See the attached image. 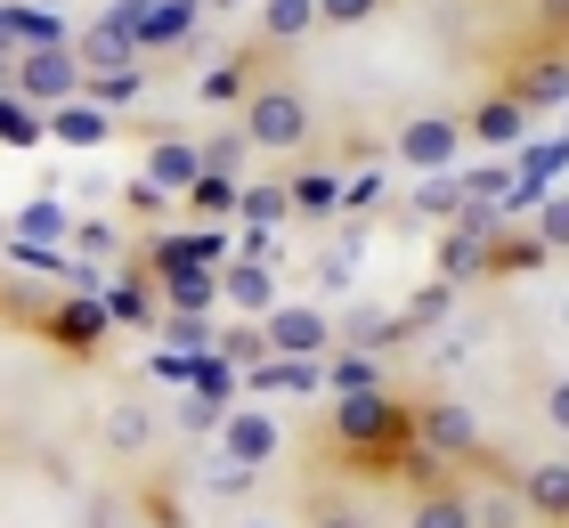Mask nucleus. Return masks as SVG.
<instances>
[{"label":"nucleus","instance_id":"09e8293b","mask_svg":"<svg viewBox=\"0 0 569 528\" xmlns=\"http://www.w3.org/2000/svg\"><path fill=\"white\" fill-rule=\"evenodd\" d=\"M309 528H367V520H358V512H342V505H326V512L309 520Z\"/></svg>","mask_w":569,"mask_h":528},{"label":"nucleus","instance_id":"9d476101","mask_svg":"<svg viewBox=\"0 0 569 528\" xmlns=\"http://www.w3.org/2000/svg\"><path fill=\"white\" fill-rule=\"evenodd\" d=\"M212 439H220V456H228V464H252V471L284 456V422H277V415H261V407H228Z\"/></svg>","mask_w":569,"mask_h":528},{"label":"nucleus","instance_id":"7c9ffc66","mask_svg":"<svg viewBox=\"0 0 569 528\" xmlns=\"http://www.w3.org/2000/svg\"><path fill=\"white\" fill-rule=\"evenodd\" d=\"M122 245H131V236H122L114 220H73V228H66V252H73V260H114Z\"/></svg>","mask_w":569,"mask_h":528},{"label":"nucleus","instance_id":"f257e3e1","mask_svg":"<svg viewBox=\"0 0 569 528\" xmlns=\"http://www.w3.org/2000/svg\"><path fill=\"white\" fill-rule=\"evenodd\" d=\"M326 422H333V447L358 464V471H399V439H407V415H399V399L391 390H333V407H326Z\"/></svg>","mask_w":569,"mask_h":528},{"label":"nucleus","instance_id":"1a4fd4ad","mask_svg":"<svg viewBox=\"0 0 569 528\" xmlns=\"http://www.w3.org/2000/svg\"><path fill=\"white\" fill-rule=\"evenodd\" d=\"M203 9H212V0H147L139 24H131L139 58H171V49H188L203 33Z\"/></svg>","mask_w":569,"mask_h":528},{"label":"nucleus","instance_id":"0eeeda50","mask_svg":"<svg viewBox=\"0 0 569 528\" xmlns=\"http://www.w3.org/2000/svg\"><path fill=\"white\" fill-rule=\"evenodd\" d=\"M407 431H416V447L431 464H456V456H480V422L463 399H431L423 415H407Z\"/></svg>","mask_w":569,"mask_h":528},{"label":"nucleus","instance_id":"e433bc0d","mask_svg":"<svg viewBox=\"0 0 569 528\" xmlns=\"http://www.w3.org/2000/svg\"><path fill=\"white\" fill-rule=\"evenodd\" d=\"M463 179V196H472V203H505L512 196V163H505V155H497V163H480V171H456Z\"/></svg>","mask_w":569,"mask_h":528},{"label":"nucleus","instance_id":"603ef678","mask_svg":"<svg viewBox=\"0 0 569 528\" xmlns=\"http://www.w3.org/2000/svg\"><path fill=\"white\" fill-rule=\"evenodd\" d=\"M24 9H58V0H24Z\"/></svg>","mask_w":569,"mask_h":528},{"label":"nucleus","instance_id":"5701e85b","mask_svg":"<svg viewBox=\"0 0 569 528\" xmlns=\"http://www.w3.org/2000/svg\"><path fill=\"white\" fill-rule=\"evenodd\" d=\"M66 228H73V211H66V203H49V196H33V203H24L17 220H9L17 245H58V252H66Z\"/></svg>","mask_w":569,"mask_h":528},{"label":"nucleus","instance_id":"bb28decb","mask_svg":"<svg viewBox=\"0 0 569 528\" xmlns=\"http://www.w3.org/2000/svg\"><path fill=\"white\" fill-rule=\"evenodd\" d=\"M333 390H382L375 350H326V399H333Z\"/></svg>","mask_w":569,"mask_h":528},{"label":"nucleus","instance_id":"49530a36","mask_svg":"<svg viewBox=\"0 0 569 528\" xmlns=\"http://www.w3.org/2000/svg\"><path fill=\"white\" fill-rule=\"evenodd\" d=\"M537 33H546V41L569 33V0H537Z\"/></svg>","mask_w":569,"mask_h":528},{"label":"nucleus","instance_id":"6e6552de","mask_svg":"<svg viewBox=\"0 0 569 528\" xmlns=\"http://www.w3.org/2000/svg\"><path fill=\"white\" fill-rule=\"evenodd\" d=\"M391 155L407 171H456V155H463V122L456 114H407L399 122V139H391Z\"/></svg>","mask_w":569,"mask_h":528},{"label":"nucleus","instance_id":"423d86ee","mask_svg":"<svg viewBox=\"0 0 569 528\" xmlns=\"http://www.w3.org/2000/svg\"><path fill=\"white\" fill-rule=\"evenodd\" d=\"M261 341H269V358H326L333 350V317L318 301H277L261 317Z\"/></svg>","mask_w":569,"mask_h":528},{"label":"nucleus","instance_id":"864d4df0","mask_svg":"<svg viewBox=\"0 0 569 528\" xmlns=\"http://www.w3.org/2000/svg\"><path fill=\"white\" fill-rule=\"evenodd\" d=\"M561 49H569V33H561Z\"/></svg>","mask_w":569,"mask_h":528},{"label":"nucleus","instance_id":"a18cd8bd","mask_svg":"<svg viewBox=\"0 0 569 528\" xmlns=\"http://www.w3.org/2000/svg\"><path fill=\"white\" fill-rule=\"evenodd\" d=\"M122 203H131L139 220H163V211H171V196L154 188V179H131V188H122Z\"/></svg>","mask_w":569,"mask_h":528},{"label":"nucleus","instance_id":"4c0bfd02","mask_svg":"<svg viewBox=\"0 0 569 528\" xmlns=\"http://www.w3.org/2000/svg\"><path fill=\"white\" fill-rule=\"evenodd\" d=\"M203 147V171H228V179H244V130H220V139H196Z\"/></svg>","mask_w":569,"mask_h":528},{"label":"nucleus","instance_id":"ea45409f","mask_svg":"<svg viewBox=\"0 0 569 528\" xmlns=\"http://www.w3.org/2000/svg\"><path fill=\"white\" fill-rule=\"evenodd\" d=\"M448 301H456V285H423L416 301H407L399 317H407V333H423V326H439V317H448Z\"/></svg>","mask_w":569,"mask_h":528},{"label":"nucleus","instance_id":"37998d69","mask_svg":"<svg viewBox=\"0 0 569 528\" xmlns=\"http://www.w3.org/2000/svg\"><path fill=\"white\" fill-rule=\"evenodd\" d=\"M154 326L171 333L163 350H212V326H203V317H154Z\"/></svg>","mask_w":569,"mask_h":528},{"label":"nucleus","instance_id":"c756f323","mask_svg":"<svg viewBox=\"0 0 569 528\" xmlns=\"http://www.w3.org/2000/svg\"><path fill=\"white\" fill-rule=\"evenodd\" d=\"M147 439H154V415H147L139 399H122V407L107 415V447H114V456H147Z\"/></svg>","mask_w":569,"mask_h":528},{"label":"nucleus","instance_id":"c9c22d12","mask_svg":"<svg viewBox=\"0 0 569 528\" xmlns=\"http://www.w3.org/2000/svg\"><path fill=\"white\" fill-rule=\"evenodd\" d=\"M537 245L569 252V188H546V203H537Z\"/></svg>","mask_w":569,"mask_h":528},{"label":"nucleus","instance_id":"79ce46f5","mask_svg":"<svg viewBox=\"0 0 569 528\" xmlns=\"http://www.w3.org/2000/svg\"><path fill=\"white\" fill-rule=\"evenodd\" d=\"M382 203V171L367 163V171H358V179H342V211H350V220H367V211Z\"/></svg>","mask_w":569,"mask_h":528},{"label":"nucleus","instance_id":"412c9836","mask_svg":"<svg viewBox=\"0 0 569 528\" xmlns=\"http://www.w3.org/2000/svg\"><path fill=\"white\" fill-rule=\"evenodd\" d=\"M472 277H488V236H472V228L448 220V245H439V285H472Z\"/></svg>","mask_w":569,"mask_h":528},{"label":"nucleus","instance_id":"f704fd0d","mask_svg":"<svg viewBox=\"0 0 569 528\" xmlns=\"http://www.w3.org/2000/svg\"><path fill=\"white\" fill-rule=\"evenodd\" d=\"M261 82V73H252L244 58H220L212 73H203V106H244V90Z\"/></svg>","mask_w":569,"mask_h":528},{"label":"nucleus","instance_id":"7ed1b4c3","mask_svg":"<svg viewBox=\"0 0 569 528\" xmlns=\"http://www.w3.org/2000/svg\"><path fill=\"white\" fill-rule=\"evenodd\" d=\"M9 90L24 98V106H66V98H82V58H73V41L66 49H17L9 58Z\"/></svg>","mask_w":569,"mask_h":528},{"label":"nucleus","instance_id":"dca6fc26","mask_svg":"<svg viewBox=\"0 0 569 528\" xmlns=\"http://www.w3.org/2000/svg\"><path fill=\"white\" fill-rule=\"evenodd\" d=\"M73 58H82V73H107V66H147V58H139V41H131V24H114V17H98L90 33H73Z\"/></svg>","mask_w":569,"mask_h":528},{"label":"nucleus","instance_id":"a211bd4d","mask_svg":"<svg viewBox=\"0 0 569 528\" xmlns=\"http://www.w3.org/2000/svg\"><path fill=\"white\" fill-rule=\"evenodd\" d=\"M252 390H301V399H326V358H261L244 366Z\"/></svg>","mask_w":569,"mask_h":528},{"label":"nucleus","instance_id":"8fccbe9b","mask_svg":"<svg viewBox=\"0 0 569 528\" xmlns=\"http://www.w3.org/2000/svg\"><path fill=\"white\" fill-rule=\"evenodd\" d=\"M0 90H9V49H0Z\"/></svg>","mask_w":569,"mask_h":528},{"label":"nucleus","instance_id":"a19ab883","mask_svg":"<svg viewBox=\"0 0 569 528\" xmlns=\"http://www.w3.org/2000/svg\"><path fill=\"white\" fill-rule=\"evenodd\" d=\"M529 512H521V496H512V488H497V496H480V505H472V528H521Z\"/></svg>","mask_w":569,"mask_h":528},{"label":"nucleus","instance_id":"de8ad7c7","mask_svg":"<svg viewBox=\"0 0 569 528\" xmlns=\"http://www.w3.org/2000/svg\"><path fill=\"white\" fill-rule=\"evenodd\" d=\"M546 422H553V431H569V375L546 382Z\"/></svg>","mask_w":569,"mask_h":528},{"label":"nucleus","instance_id":"9b49d317","mask_svg":"<svg viewBox=\"0 0 569 528\" xmlns=\"http://www.w3.org/2000/svg\"><path fill=\"white\" fill-rule=\"evenodd\" d=\"M284 293H277V260H244V252H228L220 260V309H237V317H269Z\"/></svg>","mask_w":569,"mask_h":528},{"label":"nucleus","instance_id":"c85d7f7f","mask_svg":"<svg viewBox=\"0 0 569 528\" xmlns=\"http://www.w3.org/2000/svg\"><path fill=\"white\" fill-rule=\"evenodd\" d=\"M237 220H252V228L293 220V203H284V179H252V188H237Z\"/></svg>","mask_w":569,"mask_h":528},{"label":"nucleus","instance_id":"393cba45","mask_svg":"<svg viewBox=\"0 0 569 528\" xmlns=\"http://www.w3.org/2000/svg\"><path fill=\"white\" fill-rule=\"evenodd\" d=\"M537 260H546V245H537V236H512V220L488 236V277H529Z\"/></svg>","mask_w":569,"mask_h":528},{"label":"nucleus","instance_id":"4468645a","mask_svg":"<svg viewBox=\"0 0 569 528\" xmlns=\"http://www.w3.org/2000/svg\"><path fill=\"white\" fill-rule=\"evenodd\" d=\"M154 309L163 317H212L220 309V269H154Z\"/></svg>","mask_w":569,"mask_h":528},{"label":"nucleus","instance_id":"2eb2a0df","mask_svg":"<svg viewBox=\"0 0 569 528\" xmlns=\"http://www.w3.org/2000/svg\"><path fill=\"white\" fill-rule=\"evenodd\" d=\"M463 139H480V147H497V155H512V147L529 139V114H521V106H512L505 90H488V98L472 106V122H463Z\"/></svg>","mask_w":569,"mask_h":528},{"label":"nucleus","instance_id":"b1692460","mask_svg":"<svg viewBox=\"0 0 569 528\" xmlns=\"http://www.w3.org/2000/svg\"><path fill=\"white\" fill-rule=\"evenodd\" d=\"M82 98L90 106H131V98H147V66H107V73H82Z\"/></svg>","mask_w":569,"mask_h":528},{"label":"nucleus","instance_id":"ddd939ff","mask_svg":"<svg viewBox=\"0 0 569 528\" xmlns=\"http://www.w3.org/2000/svg\"><path fill=\"white\" fill-rule=\"evenodd\" d=\"M196 171H203V147H196V139H179V130H154V139H147L139 179H154V188H163L171 203L196 188Z\"/></svg>","mask_w":569,"mask_h":528},{"label":"nucleus","instance_id":"39448f33","mask_svg":"<svg viewBox=\"0 0 569 528\" xmlns=\"http://www.w3.org/2000/svg\"><path fill=\"white\" fill-rule=\"evenodd\" d=\"M505 98L521 106V114H553V106H569V49L561 41L529 49V58L505 73Z\"/></svg>","mask_w":569,"mask_h":528},{"label":"nucleus","instance_id":"473e14b6","mask_svg":"<svg viewBox=\"0 0 569 528\" xmlns=\"http://www.w3.org/2000/svg\"><path fill=\"white\" fill-rule=\"evenodd\" d=\"M416 211H423V220H456V211H463V179L456 171H423L416 179Z\"/></svg>","mask_w":569,"mask_h":528},{"label":"nucleus","instance_id":"aec40b11","mask_svg":"<svg viewBox=\"0 0 569 528\" xmlns=\"http://www.w3.org/2000/svg\"><path fill=\"white\" fill-rule=\"evenodd\" d=\"M284 203H293V220H333L342 211V171H293Z\"/></svg>","mask_w":569,"mask_h":528},{"label":"nucleus","instance_id":"c03bdc74","mask_svg":"<svg viewBox=\"0 0 569 528\" xmlns=\"http://www.w3.org/2000/svg\"><path fill=\"white\" fill-rule=\"evenodd\" d=\"M382 17V0H318V24H367Z\"/></svg>","mask_w":569,"mask_h":528},{"label":"nucleus","instance_id":"f8f14e48","mask_svg":"<svg viewBox=\"0 0 569 528\" xmlns=\"http://www.w3.org/2000/svg\"><path fill=\"white\" fill-rule=\"evenodd\" d=\"M512 496H521V512L529 520H546V528H569V464H521L512 471Z\"/></svg>","mask_w":569,"mask_h":528},{"label":"nucleus","instance_id":"a878e982","mask_svg":"<svg viewBox=\"0 0 569 528\" xmlns=\"http://www.w3.org/2000/svg\"><path fill=\"white\" fill-rule=\"evenodd\" d=\"M237 188H244V179H228V171H196V188L179 203H188L196 220H237Z\"/></svg>","mask_w":569,"mask_h":528},{"label":"nucleus","instance_id":"f03ea898","mask_svg":"<svg viewBox=\"0 0 569 528\" xmlns=\"http://www.w3.org/2000/svg\"><path fill=\"white\" fill-rule=\"evenodd\" d=\"M237 130H244V147L301 155V147H309V130H318V114H309L301 82H284V73H261V82L244 90V114H237Z\"/></svg>","mask_w":569,"mask_h":528},{"label":"nucleus","instance_id":"4be33fe9","mask_svg":"<svg viewBox=\"0 0 569 528\" xmlns=\"http://www.w3.org/2000/svg\"><path fill=\"white\" fill-rule=\"evenodd\" d=\"M333 341H350V350H391V341H407V317L399 309H350V326H333Z\"/></svg>","mask_w":569,"mask_h":528},{"label":"nucleus","instance_id":"f3484780","mask_svg":"<svg viewBox=\"0 0 569 528\" xmlns=\"http://www.w3.org/2000/svg\"><path fill=\"white\" fill-rule=\"evenodd\" d=\"M49 139H66V147H107L114 139V114L107 106H90V98H66V106H49Z\"/></svg>","mask_w":569,"mask_h":528},{"label":"nucleus","instance_id":"3c124183","mask_svg":"<svg viewBox=\"0 0 569 528\" xmlns=\"http://www.w3.org/2000/svg\"><path fill=\"white\" fill-rule=\"evenodd\" d=\"M237 528H277V520H237Z\"/></svg>","mask_w":569,"mask_h":528},{"label":"nucleus","instance_id":"72a5a7b5","mask_svg":"<svg viewBox=\"0 0 569 528\" xmlns=\"http://www.w3.org/2000/svg\"><path fill=\"white\" fill-rule=\"evenodd\" d=\"M309 24H318V0H269V9H261V41L277 49V41L309 33Z\"/></svg>","mask_w":569,"mask_h":528},{"label":"nucleus","instance_id":"2f4dec72","mask_svg":"<svg viewBox=\"0 0 569 528\" xmlns=\"http://www.w3.org/2000/svg\"><path fill=\"white\" fill-rule=\"evenodd\" d=\"M33 139H49L41 106H24L17 90H0V147H33Z\"/></svg>","mask_w":569,"mask_h":528},{"label":"nucleus","instance_id":"20e7f679","mask_svg":"<svg viewBox=\"0 0 569 528\" xmlns=\"http://www.w3.org/2000/svg\"><path fill=\"white\" fill-rule=\"evenodd\" d=\"M41 333H49V350H66V358H98L107 333H114V317H107L98 293H58L41 309Z\"/></svg>","mask_w":569,"mask_h":528},{"label":"nucleus","instance_id":"6ab92c4d","mask_svg":"<svg viewBox=\"0 0 569 528\" xmlns=\"http://www.w3.org/2000/svg\"><path fill=\"white\" fill-rule=\"evenodd\" d=\"M98 301H107V317H114V333L122 326H154V285H147V269H131V277H114V285H98Z\"/></svg>","mask_w":569,"mask_h":528},{"label":"nucleus","instance_id":"cd10ccee","mask_svg":"<svg viewBox=\"0 0 569 528\" xmlns=\"http://www.w3.org/2000/svg\"><path fill=\"white\" fill-rule=\"evenodd\" d=\"M407 528H472V496H456V488H423V496H416V512H407Z\"/></svg>","mask_w":569,"mask_h":528},{"label":"nucleus","instance_id":"58836bf2","mask_svg":"<svg viewBox=\"0 0 569 528\" xmlns=\"http://www.w3.org/2000/svg\"><path fill=\"white\" fill-rule=\"evenodd\" d=\"M220 358L237 366V375H244V366H261V358H269V341H261V317H244V326L220 341Z\"/></svg>","mask_w":569,"mask_h":528}]
</instances>
